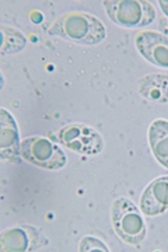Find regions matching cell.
I'll return each mask as SVG.
<instances>
[{
  "instance_id": "obj_8",
  "label": "cell",
  "mask_w": 168,
  "mask_h": 252,
  "mask_svg": "<svg viewBox=\"0 0 168 252\" xmlns=\"http://www.w3.org/2000/svg\"><path fill=\"white\" fill-rule=\"evenodd\" d=\"M136 48L147 62L168 69V36L157 31H142L136 35Z\"/></svg>"
},
{
  "instance_id": "obj_11",
  "label": "cell",
  "mask_w": 168,
  "mask_h": 252,
  "mask_svg": "<svg viewBox=\"0 0 168 252\" xmlns=\"http://www.w3.org/2000/svg\"><path fill=\"white\" fill-rule=\"evenodd\" d=\"M3 32V45H1V55H11L21 52L27 45L26 36L20 31L10 28L7 26H1Z\"/></svg>"
},
{
  "instance_id": "obj_7",
  "label": "cell",
  "mask_w": 168,
  "mask_h": 252,
  "mask_svg": "<svg viewBox=\"0 0 168 252\" xmlns=\"http://www.w3.org/2000/svg\"><path fill=\"white\" fill-rule=\"evenodd\" d=\"M0 157L3 161L18 164L21 158V142L14 117L7 109H0Z\"/></svg>"
},
{
  "instance_id": "obj_6",
  "label": "cell",
  "mask_w": 168,
  "mask_h": 252,
  "mask_svg": "<svg viewBox=\"0 0 168 252\" xmlns=\"http://www.w3.org/2000/svg\"><path fill=\"white\" fill-rule=\"evenodd\" d=\"M45 245H48V238L31 225H16L4 230L0 235V248L3 252L36 251Z\"/></svg>"
},
{
  "instance_id": "obj_14",
  "label": "cell",
  "mask_w": 168,
  "mask_h": 252,
  "mask_svg": "<svg viewBox=\"0 0 168 252\" xmlns=\"http://www.w3.org/2000/svg\"><path fill=\"white\" fill-rule=\"evenodd\" d=\"M31 20H33L34 23H41V21H42V14H41L39 11H34V13L31 14Z\"/></svg>"
},
{
  "instance_id": "obj_5",
  "label": "cell",
  "mask_w": 168,
  "mask_h": 252,
  "mask_svg": "<svg viewBox=\"0 0 168 252\" xmlns=\"http://www.w3.org/2000/svg\"><path fill=\"white\" fill-rule=\"evenodd\" d=\"M59 142L71 152L86 156H96L104 150L102 136L84 124H70L63 126L58 133Z\"/></svg>"
},
{
  "instance_id": "obj_1",
  "label": "cell",
  "mask_w": 168,
  "mask_h": 252,
  "mask_svg": "<svg viewBox=\"0 0 168 252\" xmlns=\"http://www.w3.org/2000/svg\"><path fill=\"white\" fill-rule=\"evenodd\" d=\"M49 35L81 45H97L106 38V28L100 18L89 13H65L49 28Z\"/></svg>"
},
{
  "instance_id": "obj_3",
  "label": "cell",
  "mask_w": 168,
  "mask_h": 252,
  "mask_svg": "<svg viewBox=\"0 0 168 252\" xmlns=\"http://www.w3.org/2000/svg\"><path fill=\"white\" fill-rule=\"evenodd\" d=\"M102 3L106 16L119 27H147L156 20V10L146 0H105Z\"/></svg>"
},
{
  "instance_id": "obj_9",
  "label": "cell",
  "mask_w": 168,
  "mask_h": 252,
  "mask_svg": "<svg viewBox=\"0 0 168 252\" xmlns=\"http://www.w3.org/2000/svg\"><path fill=\"white\" fill-rule=\"evenodd\" d=\"M140 210L146 216H160L168 210V175L151 181L143 190Z\"/></svg>"
},
{
  "instance_id": "obj_4",
  "label": "cell",
  "mask_w": 168,
  "mask_h": 252,
  "mask_svg": "<svg viewBox=\"0 0 168 252\" xmlns=\"http://www.w3.org/2000/svg\"><path fill=\"white\" fill-rule=\"evenodd\" d=\"M21 157L27 162L49 171H58L67 162V157L62 149L44 136H30L23 139Z\"/></svg>"
},
{
  "instance_id": "obj_2",
  "label": "cell",
  "mask_w": 168,
  "mask_h": 252,
  "mask_svg": "<svg viewBox=\"0 0 168 252\" xmlns=\"http://www.w3.org/2000/svg\"><path fill=\"white\" fill-rule=\"evenodd\" d=\"M112 225L118 237L131 245H137L146 238V223L142 210L126 198H118L111 207Z\"/></svg>"
},
{
  "instance_id": "obj_12",
  "label": "cell",
  "mask_w": 168,
  "mask_h": 252,
  "mask_svg": "<svg viewBox=\"0 0 168 252\" xmlns=\"http://www.w3.org/2000/svg\"><path fill=\"white\" fill-rule=\"evenodd\" d=\"M79 251L86 252V251H102L108 252L109 248L106 247L105 244L102 241H100L96 237H91V235H87L81 240V243L79 244Z\"/></svg>"
},
{
  "instance_id": "obj_13",
  "label": "cell",
  "mask_w": 168,
  "mask_h": 252,
  "mask_svg": "<svg viewBox=\"0 0 168 252\" xmlns=\"http://www.w3.org/2000/svg\"><path fill=\"white\" fill-rule=\"evenodd\" d=\"M159 4L163 10V13L168 17V0H159Z\"/></svg>"
},
{
  "instance_id": "obj_10",
  "label": "cell",
  "mask_w": 168,
  "mask_h": 252,
  "mask_svg": "<svg viewBox=\"0 0 168 252\" xmlns=\"http://www.w3.org/2000/svg\"><path fill=\"white\" fill-rule=\"evenodd\" d=\"M149 144L156 160L168 170V121L156 119L149 127Z\"/></svg>"
}]
</instances>
